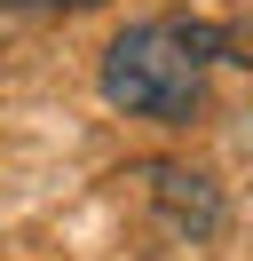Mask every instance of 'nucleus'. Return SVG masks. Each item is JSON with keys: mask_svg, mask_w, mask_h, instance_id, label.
<instances>
[{"mask_svg": "<svg viewBox=\"0 0 253 261\" xmlns=\"http://www.w3.org/2000/svg\"><path fill=\"white\" fill-rule=\"evenodd\" d=\"M230 48L221 24H190V16H150V24H127L103 56V95L135 119H166L182 127L206 95V64Z\"/></svg>", "mask_w": 253, "mask_h": 261, "instance_id": "f257e3e1", "label": "nucleus"}, {"mask_svg": "<svg viewBox=\"0 0 253 261\" xmlns=\"http://www.w3.org/2000/svg\"><path fill=\"white\" fill-rule=\"evenodd\" d=\"M0 8H95V0H0Z\"/></svg>", "mask_w": 253, "mask_h": 261, "instance_id": "7ed1b4c3", "label": "nucleus"}, {"mask_svg": "<svg viewBox=\"0 0 253 261\" xmlns=\"http://www.w3.org/2000/svg\"><path fill=\"white\" fill-rule=\"evenodd\" d=\"M158 198H166V214H174V222L214 229V198L198 190V174H174V166H158Z\"/></svg>", "mask_w": 253, "mask_h": 261, "instance_id": "f03ea898", "label": "nucleus"}]
</instances>
